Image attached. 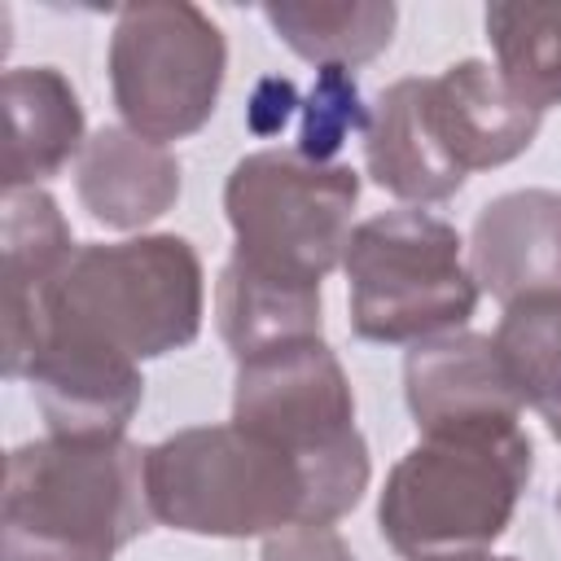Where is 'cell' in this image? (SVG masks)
Segmentation results:
<instances>
[{"mask_svg":"<svg viewBox=\"0 0 561 561\" xmlns=\"http://www.w3.org/2000/svg\"><path fill=\"white\" fill-rule=\"evenodd\" d=\"M263 561H355L333 526H289L263 539Z\"/></svg>","mask_w":561,"mask_h":561,"instance_id":"obj_22","label":"cell"},{"mask_svg":"<svg viewBox=\"0 0 561 561\" xmlns=\"http://www.w3.org/2000/svg\"><path fill=\"white\" fill-rule=\"evenodd\" d=\"M557 508H561V495H557Z\"/></svg>","mask_w":561,"mask_h":561,"instance_id":"obj_25","label":"cell"},{"mask_svg":"<svg viewBox=\"0 0 561 561\" xmlns=\"http://www.w3.org/2000/svg\"><path fill=\"white\" fill-rule=\"evenodd\" d=\"M355 202L359 175L351 167L311 162L298 149L245 153L224 184L232 259L280 280L320 285L346 259Z\"/></svg>","mask_w":561,"mask_h":561,"instance_id":"obj_7","label":"cell"},{"mask_svg":"<svg viewBox=\"0 0 561 561\" xmlns=\"http://www.w3.org/2000/svg\"><path fill=\"white\" fill-rule=\"evenodd\" d=\"M202 311L206 276L197 250L175 232H149L79 245L44 294L39 324L101 342L140 364L188 346L202 333Z\"/></svg>","mask_w":561,"mask_h":561,"instance_id":"obj_3","label":"cell"},{"mask_svg":"<svg viewBox=\"0 0 561 561\" xmlns=\"http://www.w3.org/2000/svg\"><path fill=\"white\" fill-rule=\"evenodd\" d=\"M145 495L153 522L184 535L267 539L311 526V491L298 460L237 421L175 430L145 447Z\"/></svg>","mask_w":561,"mask_h":561,"instance_id":"obj_5","label":"cell"},{"mask_svg":"<svg viewBox=\"0 0 561 561\" xmlns=\"http://www.w3.org/2000/svg\"><path fill=\"white\" fill-rule=\"evenodd\" d=\"M215 320L232 359L245 364L276 346L320 337V285L280 280L228 259L215 285Z\"/></svg>","mask_w":561,"mask_h":561,"instance_id":"obj_17","label":"cell"},{"mask_svg":"<svg viewBox=\"0 0 561 561\" xmlns=\"http://www.w3.org/2000/svg\"><path fill=\"white\" fill-rule=\"evenodd\" d=\"M368 127V110L359 96V83L342 66H320L316 83L302 105V131H298V153L311 162H333L342 140L351 131Z\"/></svg>","mask_w":561,"mask_h":561,"instance_id":"obj_21","label":"cell"},{"mask_svg":"<svg viewBox=\"0 0 561 561\" xmlns=\"http://www.w3.org/2000/svg\"><path fill=\"white\" fill-rule=\"evenodd\" d=\"M500 79L539 114L561 105V0H500L486 9Z\"/></svg>","mask_w":561,"mask_h":561,"instance_id":"obj_19","label":"cell"},{"mask_svg":"<svg viewBox=\"0 0 561 561\" xmlns=\"http://www.w3.org/2000/svg\"><path fill=\"white\" fill-rule=\"evenodd\" d=\"M22 377L35 390L48 434L66 438H123L145 399L136 359L61 329L39 333Z\"/></svg>","mask_w":561,"mask_h":561,"instance_id":"obj_9","label":"cell"},{"mask_svg":"<svg viewBox=\"0 0 561 561\" xmlns=\"http://www.w3.org/2000/svg\"><path fill=\"white\" fill-rule=\"evenodd\" d=\"M491 342L522 408H535L548 434L561 443V294L504 307Z\"/></svg>","mask_w":561,"mask_h":561,"instance_id":"obj_20","label":"cell"},{"mask_svg":"<svg viewBox=\"0 0 561 561\" xmlns=\"http://www.w3.org/2000/svg\"><path fill=\"white\" fill-rule=\"evenodd\" d=\"M228 70L224 31L188 0L127 4L110 35V88L145 140H184L215 114Z\"/></svg>","mask_w":561,"mask_h":561,"instance_id":"obj_8","label":"cell"},{"mask_svg":"<svg viewBox=\"0 0 561 561\" xmlns=\"http://www.w3.org/2000/svg\"><path fill=\"white\" fill-rule=\"evenodd\" d=\"M294 105H298L294 79H276V75H272V79H263V83L254 88L250 110H245V123H250V131H259V136H276V131L289 123Z\"/></svg>","mask_w":561,"mask_h":561,"instance_id":"obj_23","label":"cell"},{"mask_svg":"<svg viewBox=\"0 0 561 561\" xmlns=\"http://www.w3.org/2000/svg\"><path fill=\"white\" fill-rule=\"evenodd\" d=\"M421 88L425 79H399L377 92L364 127V167L377 188L403 202H447L460 193L465 171L438 149Z\"/></svg>","mask_w":561,"mask_h":561,"instance_id":"obj_16","label":"cell"},{"mask_svg":"<svg viewBox=\"0 0 561 561\" xmlns=\"http://www.w3.org/2000/svg\"><path fill=\"white\" fill-rule=\"evenodd\" d=\"M425 118L451 167L486 171L526 153L539 136V110L526 105L495 66L465 57L443 75L425 79Z\"/></svg>","mask_w":561,"mask_h":561,"instance_id":"obj_11","label":"cell"},{"mask_svg":"<svg viewBox=\"0 0 561 561\" xmlns=\"http://www.w3.org/2000/svg\"><path fill=\"white\" fill-rule=\"evenodd\" d=\"M75 193L96 224L131 232L175 206L180 162L167 145L145 140L131 127H101L79 153Z\"/></svg>","mask_w":561,"mask_h":561,"instance_id":"obj_14","label":"cell"},{"mask_svg":"<svg viewBox=\"0 0 561 561\" xmlns=\"http://www.w3.org/2000/svg\"><path fill=\"white\" fill-rule=\"evenodd\" d=\"M469 254L478 289L504 307L561 294V193L513 188L491 197L473 219Z\"/></svg>","mask_w":561,"mask_h":561,"instance_id":"obj_12","label":"cell"},{"mask_svg":"<svg viewBox=\"0 0 561 561\" xmlns=\"http://www.w3.org/2000/svg\"><path fill=\"white\" fill-rule=\"evenodd\" d=\"M530 469L535 447L517 421L421 434L386 473L377 500L381 539L403 561L491 552L517 513Z\"/></svg>","mask_w":561,"mask_h":561,"instance_id":"obj_2","label":"cell"},{"mask_svg":"<svg viewBox=\"0 0 561 561\" xmlns=\"http://www.w3.org/2000/svg\"><path fill=\"white\" fill-rule=\"evenodd\" d=\"M83 145V105L57 66L4 70V193L39 188Z\"/></svg>","mask_w":561,"mask_h":561,"instance_id":"obj_15","label":"cell"},{"mask_svg":"<svg viewBox=\"0 0 561 561\" xmlns=\"http://www.w3.org/2000/svg\"><path fill=\"white\" fill-rule=\"evenodd\" d=\"M149 517L145 447L44 434L9 451L0 561H114Z\"/></svg>","mask_w":561,"mask_h":561,"instance_id":"obj_1","label":"cell"},{"mask_svg":"<svg viewBox=\"0 0 561 561\" xmlns=\"http://www.w3.org/2000/svg\"><path fill=\"white\" fill-rule=\"evenodd\" d=\"M342 272L355 337L381 346L460 333L482 294L460 254V232L430 210H381L364 219L351 232Z\"/></svg>","mask_w":561,"mask_h":561,"instance_id":"obj_6","label":"cell"},{"mask_svg":"<svg viewBox=\"0 0 561 561\" xmlns=\"http://www.w3.org/2000/svg\"><path fill=\"white\" fill-rule=\"evenodd\" d=\"M66 215L44 188L4 193V377L18 381L39 342V307L75 259Z\"/></svg>","mask_w":561,"mask_h":561,"instance_id":"obj_13","label":"cell"},{"mask_svg":"<svg viewBox=\"0 0 561 561\" xmlns=\"http://www.w3.org/2000/svg\"><path fill=\"white\" fill-rule=\"evenodd\" d=\"M403 399L421 434L522 421V399L500 364L495 342L469 329L416 342L408 351Z\"/></svg>","mask_w":561,"mask_h":561,"instance_id":"obj_10","label":"cell"},{"mask_svg":"<svg viewBox=\"0 0 561 561\" xmlns=\"http://www.w3.org/2000/svg\"><path fill=\"white\" fill-rule=\"evenodd\" d=\"M460 561H517V557H491V552H478V557H460Z\"/></svg>","mask_w":561,"mask_h":561,"instance_id":"obj_24","label":"cell"},{"mask_svg":"<svg viewBox=\"0 0 561 561\" xmlns=\"http://www.w3.org/2000/svg\"><path fill=\"white\" fill-rule=\"evenodd\" d=\"M267 26L316 66H364L390 48L399 9L390 0H272Z\"/></svg>","mask_w":561,"mask_h":561,"instance_id":"obj_18","label":"cell"},{"mask_svg":"<svg viewBox=\"0 0 561 561\" xmlns=\"http://www.w3.org/2000/svg\"><path fill=\"white\" fill-rule=\"evenodd\" d=\"M232 421L298 460L311 491V526H333L368 491V443L355 394L324 337L276 346L237 364Z\"/></svg>","mask_w":561,"mask_h":561,"instance_id":"obj_4","label":"cell"}]
</instances>
